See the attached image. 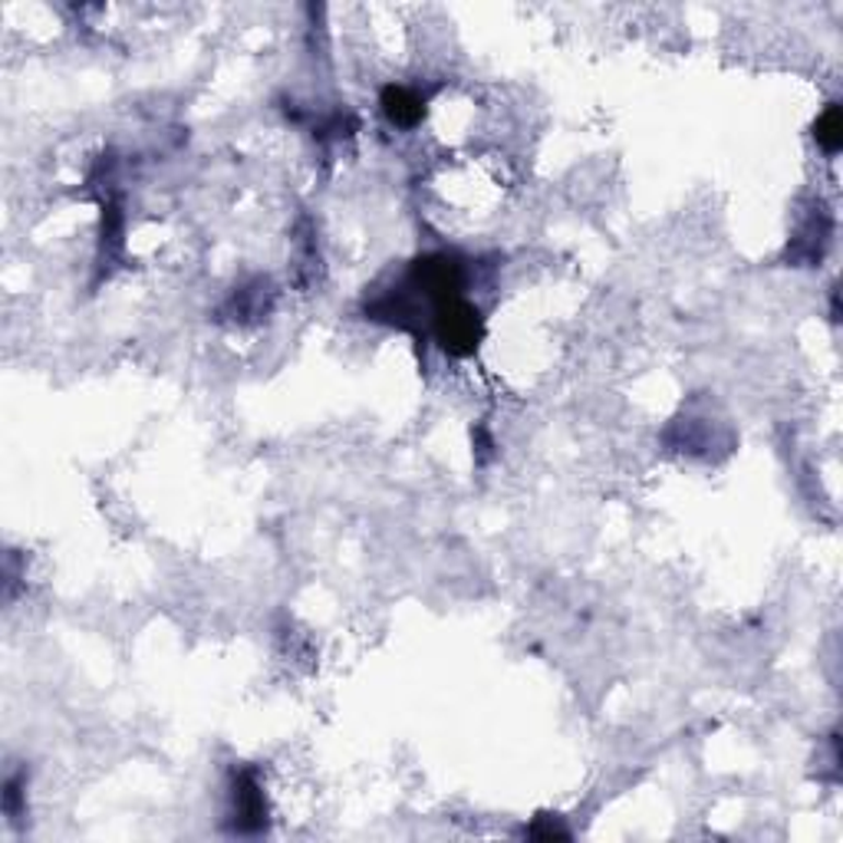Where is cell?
I'll use <instances>...</instances> for the list:
<instances>
[{
    "mask_svg": "<svg viewBox=\"0 0 843 843\" xmlns=\"http://www.w3.org/2000/svg\"><path fill=\"white\" fill-rule=\"evenodd\" d=\"M435 337L442 343L445 353L452 356H471L484 337V324H481V314L458 301V297H448L435 307Z\"/></svg>",
    "mask_w": 843,
    "mask_h": 843,
    "instance_id": "cell-1",
    "label": "cell"
},
{
    "mask_svg": "<svg viewBox=\"0 0 843 843\" xmlns=\"http://www.w3.org/2000/svg\"><path fill=\"white\" fill-rule=\"evenodd\" d=\"M231 800H234V830L237 833L264 830V823H267V817H264V791H260V784H257V777L250 771H241L234 777Z\"/></svg>",
    "mask_w": 843,
    "mask_h": 843,
    "instance_id": "cell-2",
    "label": "cell"
},
{
    "mask_svg": "<svg viewBox=\"0 0 843 843\" xmlns=\"http://www.w3.org/2000/svg\"><path fill=\"white\" fill-rule=\"evenodd\" d=\"M383 113H386L389 122H396V126H415V122L425 116V106H422V99H419L412 90H406V86H389V90L383 93Z\"/></svg>",
    "mask_w": 843,
    "mask_h": 843,
    "instance_id": "cell-3",
    "label": "cell"
},
{
    "mask_svg": "<svg viewBox=\"0 0 843 843\" xmlns=\"http://www.w3.org/2000/svg\"><path fill=\"white\" fill-rule=\"evenodd\" d=\"M817 142L823 145V152H836L840 149V142H843V126H840V106L836 103H830L827 109H823V116L817 119Z\"/></svg>",
    "mask_w": 843,
    "mask_h": 843,
    "instance_id": "cell-4",
    "label": "cell"
}]
</instances>
